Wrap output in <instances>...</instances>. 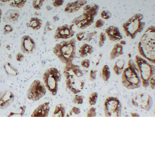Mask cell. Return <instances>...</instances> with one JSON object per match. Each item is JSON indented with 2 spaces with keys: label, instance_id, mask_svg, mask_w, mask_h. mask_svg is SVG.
<instances>
[{
  "label": "cell",
  "instance_id": "6da1fadb",
  "mask_svg": "<svg viewBox=\"0 0 155 155\" xmlns=\"http://www.w3.org/2000/svg\"><path fill=\"white\" fill-rule=\"evenodd\" d=\"M138 50L142 57L155 64V26H149L145 31L138 44Z\"/></svg>",
  "mask_w": 155,
  "mask_h": 155
},
{
  "label": "cell",
  "instance_id": "7a4b0ae2",
  "mask_svg": "<svg viewBox=\"0 0 155 155\" xmlns=\"http://www.w3.org/2000/svg\"><path fill=\"white\" fill-rule=\"evenodd\" d=\"M76 39L63 41L56 44L52 51L59 60L66 65L72 64L76 57Z\"/></svg>",
  "mask_w": 155,
  "mask_h": 155
},
{
  "label": "cell",
  "instance_id": "3957f363",
  "mask_svg": "<svg viewBox=\"0 0 155 155\" xmlns=\"http://www.w3.org/2000/svg\"><path fill=\"white\" fill-rule=\"evenodd\" d=\"M99 10V6L97 4L86 5L84 7L82 14L72 20V24L80 29L88 28L94 22L95 18L97 16Z\"/></svg>",
  "mask_w": 155,
  "mask_h": 155
},
{
  "label": "cell",
  "instance_id": "277c9868",
  "mask_svg": "<svg viewBox=\"0 0 155 155\" xmlns=\"http://www.w3.org/2000/svg\"><path fill=\"white\" fill-rule=\"evenodd\" d=\"M145 25L143 14L137 13L123 23L122 26L125 35L134 39L138 35L143 31Z\"/></svg>",
  "mask_w": 155,
  "mask_h": 155
},
{
  "label": "cell",
  "instance_id": "5b68a950",
  "mask_svg": "<svg viewBox=\"0 0 155 155\" xmlns=\"http://www.w3.org/2000/svg\"><path fill=\"white\" fill-rule=\"evenodd\" d=\"M122 82L126 87H137L140 85V78L139 70L133 60L129 59L127 67L123 70Z\"/></svg>",
  "mask_w": 155,
  "mask_h": 155
},
{
  "label": "cell",
  "instance_id": "8992f818",
  "mask_svg": "<svg viewBox=\"0 0 155 155\" xmlns=\"http://www.w3.org/2000/svg\"><path fill=\"white\" fill-rule=\"evenodd\" d=\"M135 60L140 72V77L142 80L143 85L144 87H147L149 84L151 78L154 75L155 66L150 64L141 56H136Z\"/></svg>",
  "mask_w": 155,
  "mask_h": 155
},
{
  "label": "cell",
  "instance_id": "52a82bcc",
  "mask_svg": "<svg viewBox=\"0 0 155 155\" xmlns=\"http://www.w3.org/2000/svg\"><path fill=\"white\" fill-rule=\"evenodd\" d=\"M61 79V74L55 68H51L46 70L43 75V79L48 87L53 89L57 87L58 81Z\"/></svg>",
  "mask_w": 155,
  "mask_h": 155
},
{
  "label": "cell",
  "instance_id": "ba28073f",
  "mask_svg": "<svg viewBox=\"0 0 155 155\" xmlns=\"http://www.w3.org/2000/svg\"><path fill=\"white\" fill-rule=\"evenodd\" d=\"M74 24H65L56 28L53 35L55 39H67L72 38L75 34L73 29Z\"/></svg>",
  "mask_w": 155,
  "mask_h": 155
},
{
  "label": "cell",
  "instance_id": "9c48e42d",
  "mask_svg": "<svg viewBox=\"0 0 155 155\" xmlns=\"http://www.w3.org/2000/svg\"><path fill=\"white\" fill-rule=\"evenodd\" d=\"M36 48V43L32 37L28 35H24L20 41V50L22 53H32Z\"/></svg>",
  "mask_w": 155,
  "mask_h": 155
},
{
  "label": "cell",
  "instance_id": "30bf717a",
  "mask_svg": "<svg viewBox=\"0 0 155 155\" xmlns=\"http://www.w3.org/2000/svg\"><path fill=\"white\" fill-rule=\"evenodd\" d=\"M105 33L111 41H119L123 38V35L119 28L113 25L109 26L106 28Z\"/></svg>",
  "mask_w": 155,
  "mask_h": 155
},
{
  "label": "cell",
  "instance_id": "8fae6325",
  "mask_svg": "<svg viewBox=\"0 0 155 155\" xmlns=\"http://www.w3.org/2000/svg\"><path fill=\"white\" fill-rule=\"evenodd\" d=\"M86 0H76L67 4L64 12L68 14H73L78 12L82 7L87 3Z\"/></svg>",
  "mask_w": 155,
  "mask_h": 155
},
{
  "label": "cell",
  "instance_id": "7c38bea8",
  "mask_svg": "<svg viewBox=\"0 0 155 155\" xmlns=\"http://www.w3.org/2000/svg\"><path fill=\"white\" fill-rule=\"evenodd\" d=\"M20 12L17 10H9L6 12L3 17L5 22L12 23L18 21L20 18Z\"/></svg>",
  "mask_w": 155,
  "mask_h": 155
},
{
  "label": "cell",
  "instance_id": "4fadbf2b",
  "mask_svg": "<svg viewBox=\"0 0 155 155\" xmlns=\"http://www.w3.org/2000/svg\"><path fill=\"white\" fill-rule=\"evenodd\" d=\"M43 21L37 17H33L26 23V27L33 30H37L40 29L43 25Z\"/></svg>",
  "mask_w": 155,
  "mask_h": 155
},
{
  "label": "cell",
  "instance_id": "5bb4252c",
  "mask_svg": "<svg viewBox=\"0 0 155 155\" xmlns=\"http://www.w3.org/2000/svg\"><path fill=\"white\" fill-rule=\"evenodd\" d=\"M94 52L93 47L88 44H84L80 48L78 54L80 57L84 58L91 55Z\"/></svg>",
  "mask_w": 155,
  "mask_h": 155
},
{
  "label": "cell",
  "instance_id": "9a60e30c",
  "mask_svg": "<svg viewBox=\"0 0 155 155\" xmlns=\"http://www.w3.org/2000/svg\"><path fill=\"white\" fill-rule=\"evenodd\" d=\"M124 54L123 46L120 43L116 44L110 52V59L113 60Z\"/></svg>",
  "mask_w": 155,
  "mask_h": 155
},
{
  "label": "cell",
  "instance_id": "2e32d148",
  "mask_svg": "<svg viewBox=\"0 0 155 155\" xmlns=\"http://www.w3.org/2000/svg\"><path fill=\"white\" fill-rule=\"evenodd\" d=\"M11 93L5 92L0 94V108H4L7 107L12 100Z\"/></svg>",
  "mask_w": 155,
  "mask_h": 155
},
{
  "label": "cell",
  "instance_id": "e0dca14e",
  "mask_svg": "<svg viewBox=\"0 0 155 155\" xmlns=\"http://www.w3.org/2000/svg\"><path fill=\"white\" fill-rule=\"evenodd\" d=\"M125 60L119 59L116 61L113 67L114 72L117 75H120L123 72L125 65Z\"/></svg>",
  "mask_w": 155,
  "mask_h": 155
},
{
  "label": "cell",
  "instance_id": "ac0fdd59",
  "mask_svg": "<svg viewBox=\"0 0 155 155\" xmlns=\"http://www.w3.org/2000/svg\"><path fill=\"white\" fill-rule=\"evenodd\" d=\"M4 68L8 75L16 76L18 74L17 70L9 62H7L4 65Z\"/></svg>",
  "mask_w": 155,
  "mask_h": 155
},
{
  "label": "cell",
  "instance_id": "d6986e66",
  "mask_svg": "<svg viewBox=\"0 0 155 155\" xmlns=\"http://www.w3.org/2000/svg\"><path fill=\"white\" fill-rule=\"evenodd\" d=\"M27 0H10V6L12 8H22L26 4Z\"/></svg>",
  "mask_w": 155,
  "mask_h": 155
},
{
  "label": "cell",
  "instance_id": "ffe728a7",
  "mask_svg": "<svg viewBox=\"0 0 155 155\" xmlns=\"http://www.w3.org/2000/svg\"><path fill=\"white\" fill-rule=\"evenodd\" d=\"M97 35L98 32L95 30L92 32L88 33H86L83 40L87 42L91 43V42L94 41L97 38Z\"/></svg>",
  "mask_w": 155,
  "mask_h": 155
},
{
  "label": "cell",
  "instance_id": "44dd1931",
  "mask_svg": "<svg viewBox=\"0 0 155 155\" xmlns=\"http://www.w3.org/2000/svg\"><path fill=\"white\" fill-rule=\"evenodd\" d=\"M111 76L109 68L107 65H105L102 70V77L104 81H107Z\"/></svg>",
  "mask_w": 155,
  "mask_h": 155
},
{
  "label": "cell",
  "instance_id": "7402d4cb",
  "mask_svg": "<svg viewBox=\"0 0 155 155\" xmlns=\"http://www.w3.org/2000/svg\"><path fill=\"white\" fill-rule=\"evenodd\" d=\"M46 0H33L32 6L33 8L36 10H40L44 5Z\"/></svg>",
  "mask_w": 155,
  "mask_h": 155
},
{
  "label": "cell",
  "instance_id": "603a6c76",
  "mask_svg": "<svg viewBox=\"0 0 155 155\" xmlns=\"http://www.w3.org/2000/svg\"><path fill=\"white\" fill-rule=\"evenodd\" d=\"M107 39V35L105 33L101 32L99 35L98 45L100 48L102 47Z\"/></svg>",
  "mask_w": 155,
  "mask_h": 155
},
{
  "label": "cell",
  "instance_id": "cb8c5ba5",
  "mask_svg": "<svg viewBox=\"0 0 155 155\" xmlns=\"http://www.w3.org/2000/svg\"><path fill=\"white\" fill-rule=\"evenodd\" d=\"M100 16L102 19L104 20H109L111 18L112 14L109 10H104L102 11Z\"/></svg>",
  "mask_w": 155,
  "mask_h": 155
},
{
  "label": "cell",
  "instance_id": "d4e9b609",
  "mask_svg": "<svg viewBox=\"0 0 155 155\" xmlns=\"http://www.w3.org/2000/svg\"><path fill=\"white\" fill-rule=\"evenodd\" d=\"M3 29L4 34L7 35L12 33L14 30V28L10 24H7L4 26Z\"/></svg>",
  "mask_w": 155,
  "mask_h": 155
},
{
  "label": "cell",
  "instance_id": "484cf974",
  "mask_svg": "<svg viewBox=\"0 0 155 155\" xmlns=\"http://www.w3.org/2000/svg\"><path fill=\"white\" fill-rule=\"evenodd\" d=\"M64 2V0H52V4L55 8H58L63 6Z\"/></svg>",
  "mask_w": 155,
  "mask_h": 155
},
{
  "label": "cell",
  "instance_id": "4316f807",
  "mask_svg": "<svg viewBox=\"0 0 155 155\" xmlns=\"http://www.w3.org/2000/svg\"><path fill=\"white\" fill-rule=\"evenodd\" d=\"M85 32L83 31H80L76 35V39L79 42H81L83 40L85 35Z\"/></svg>",
  "mask_w": 155,
  "mask_h": 155
},
{
  "label": "cell",
  "instance_id": "83f0119b",
  "mask_svg": "<svg viewBox=\"0 0 155 155\" xmlns=\"http://www.w3.org/2000/svg\"><path fill=\"white\" fill-rule=\"evenodd\" d=\"M105 22L102 19H99L95 22V26L96 28H102L104 25Z\"/></svg>",
  "mask_w": 155,
  "mask_h": 155
},
{
  "label": "cell",
  "instance_id": "f1b7e54d",
  "mask_svg": "<svg viewBox=\"0 0 155 155\" xmlns=\"http://www.w3.org/2000/svg\"><path fill=\"white\" fill-rule=\"evenodd\" d=\"M80 64H81V66L83 68H88L90 65V61L89 60L85 59V60H82Z\"/></svg>",
  "mask_w": 155,
  "mask_h": 155
},
{
  "label": "cell",
  "instance_id": "f546056e",
  "mask_svg": "<svg viewBox=\"0 0 155 155\" xmlns=\"http://www.w3.org/2000/svg\"><path fill=\"white\" fill-rule=\"evenodd\" d=\"M102 57V54L99 53L96 55L95 57L94 58L93 63L95 64L96 66H98L99 64L100 61Z\"/></svg>",
  "mask_w": 155,
  "mask_h": 155
},
{
  "label": "cell",
  "instance_id": "4dcf8cb0",
  "mask_svg": "<svg viewBox=\"0 0 155 155\" xmlns=\"http://www.w3.org/2000/svg\"><path fill=\"white\" fill-rule=\"evenodd\" d=\"M97 72V70H91L90 73V78L92 81H93L96 79Z\"/></svg>",
  "mask_w": 155,
  "mask_h": 155
},
{
  "label": "cell",
  "instance_id": "1f68e13d",
  "mask_svg": "<svg viewBox=\"0 0 155 155\" xmlns=\"http://www.w3.org/2000/svg\"><path fill=\"white\" fill-rule=\"evenodd\" d=\"M16 58L17 61L19 62H22L24 60V54L21 53H18L16 54Z\"/></svg>",
  "mask_w": 155,
  "mask_h": 155
},
{
  "label": "cell",
  "instance_id": "d6a6232c",
  "mask_svg": "<svg viewBox=\"0 0 155 155\" xmlns=\"http://www.w3.org/2000/svg\"><path fill=\"white\" fill-rule=\"evenodd\" d=\"M53 25L49 21H47L45 24V28L46 30L50 31L53 30Z\"/></svg>",
  "mask_w": 155,
  "mask_h": 155
},
{
  "label": "cell",
  "instance_id": "836d02e7",
  "mask_svg": "<svg viewBox=\"0 0 155 155\" xmlns=\"http://www.w3.org/2000/svg\"><path fill=\"white\" fill-rule=\"evenodd\" d=\"M59 19H60V18L57 16H55L53 17V19L54 21H58V20H59Z\"/></svg>",
  "mask_w": 155,
  "mask_h": 155
},
{
  "label": "cell",
  "instance_id": "e575fe53",
  "mask_svg": "<svg viewBox=\"0 0 155 155\" xmlns=\"http://www.w3.org/2000/svg\"><path fill=\"white\" fill-rule=\"evenodd\" d=\"M120 44H121L123 46L125 45L126 44V42L125 41H121V42H120Z\"/></svg>",
  "mask_w": 155,
  "mask_h": 155
},
{
  "label": "cell",
  "instance_id": "d590c367",
  "mask_svg": "<svg viewBox=\"0 0 155 155\" xmlns=\"http://www.w3.org/2000/svg\"><path fill=\"white\" fill-rule=\"evenodd\" d=\"M10 0H0V1L3 3H7V2H10Z\"/></svg>",
  "mask_w": 155,
  "mask_h": 155
},
{
  "label": "cell",
  "instance_id": "8d00e7d4",
  "mask_svg": "<svg viewBox=\"0 0 155 155\" xmlns=\"http://www.w3.org/2000/svg\"><path fill=\"white\" fill-rule=\"evenodd\" d=\"M2 15V11L1 9H0V23L1 22V17Z\"/></svg>",
  "mask_w": 155,
  "mask_h": 155
},
{
  "label": "cell",
  "instance_id": "74e56055",
  "mask_svg": "<svg viewBox=\"0 0 155 155\" xmlns=\"http://www.w3.org/2000/svg\"><path fill=\"white\" fill-rule=\"evenodd\" d=\"M6 48L8 50H9V51H10V48H11V47L10 46H9V45H7L6 47Z\"/></svg>",
  "mask_w": 155,
  "mask_h": 155
},
{
  "label": "cell",
  "instance_id": "f35d334b",
  "mask_svg": "<svg viewBox=\"0 0 155 155\" xmlns=\"http://www.w3.org/2000/svg\"><path fill=\"white\" fill-rule=\"evenodd\" d=\"M46 7H48V8H47V10H51L52 9L51 7L49 6H46Z\"/></svg>",
  "mask_w": 155,
  "mask_h": 155
},
{
  "label": "cell",
  "instance_id": "ab89813d",
  "mask_svg": "<svg viewBox=\"0 0 155 155\" xmlns=\"http://www.w3.org/2000/svg\"><path fill=\"white\" fill-rule=\"evenodd\" d=\"M1 42H0V48H1Z\"/></svg>",
  "mask_w": 155,
  "mask_h": 155
}]
</instances>
